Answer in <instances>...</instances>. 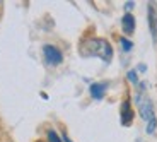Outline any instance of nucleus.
I'll use <instances>...</instances> for the list:
<instances>
[{
	"label": "nucleus",
	"mask_w": 157,
	"mask_h": 142,
	"mask_svg": "<svg viewBox=\"0 0 157 142\" xmlns=\"http://www.w3.org/2000/svg\"><path fill=\"white\" fill-rule=\"evenodd\" d=\"M80 55L82 57H99L104 62H109L113 57V48L102 38H89L80 45Z\"/></svg>",
	"instance_id": "f257e3e1"
},
{
	"label": "nucleus",
	"mask_w": 157,
	"mask_h": 142,
	"mask_svg": "<svg viewBox=\"0 0 157 142\" xmlns=\"http://www.w3.org/2000/svg\"><path fill=\"white\" fill-rule=\"evenodd\" d=\"M138 108H140L142 118L147 122V134H155L157 130V118H155V111H154L152 101L147 96H138Z\"/></svg>",
	"instance_id": "f03ea898"
},
{
	"label": "nucleus",
	"mask_w": 157,
	"mask_h": 142,
	"mask_svg": "<svg viewBox=\"0 0 157 142\" xmlns=\"http://www.w3.org/2000/svg\"><path fill=\"white\" fill-rule=\"evenodd\" d=\"M43 55H44V60H46L50 65H58L63 60L62 51H60L58 48L51 46V45H44L43 46Z\"/></svg>",
	"instance_id": "7ed1b4c3"
},
{
	"label": "nucleus",
	"mask_w": 157,
	"mask_h": 142,
	"mask_svg": "<svg viewBox=\"0 0 157 142\" xmlns=\"http://www.w3.org/2000/svg\"><path fill=\"white\" fill-rule=\"evenodd\" d=\"M149 26L154 41H157V9L154 4H149Z\"/></svg>",
	"instance_id": "20e7f679"
},
{
	"label": "nucleus",
	"mask_w": 157,
	"mask_h": 142,
	"mask_svg": "<svg viewBox=\"0 0 157 142\" xmlns=\"http://www.w3.org/2000/svg\"><path fill=\"white\" fill-rule=\"evenodd\" d=\"M133 120V110H132V105L130 101H123L121 105V125L123 127H128Z\"/></svg>",
	"instance_id": "39448f33"
},
{
	"label": "nucleus",
	"mask_w": 157,
	"mask_h": 142,
	"mask_svg": "<svg viewBox=\"0 0 157 142\" xmlns=\"http://www.w3.org/2000/svg\"><path fill=\"white\" fill-rule=\"evenodd\" d=\"M121 26H123V31H125L126 34H132V33L135 31V17L132 16L130 12H126L125 16H123Z\"/></svg>",
	"instance_id": "423d86ee"
},
{
	"label": "nucleus",
	"mask_w": 157,
	"mask_h": 142,
	"mask_svg": "<svg viewBox=\"0 0 157 142\" xmlns=\"http://www.w3.org/2000/svg\"><path fill=\"white\" fill-rule=\"evenodd\" d=\"M90 91V96L94 99H102L104 94H106V84H99V82H94L92 86L89 87Z\"/></svg>",
	"instance_id": "0eeeda50"
},
{
	"label": "nucleus",
	"mask_w": 157,
	"mask_h": 142,
	"mask_svg": "<svg viewBox=\"0 0 157 142\" xmlns=\"http://www.w3.org/2000/svg\"><path fill=\"white\" fill-rule=\"evenodd\" d=\"M120 43H121V50L123 51H130L132 48H133V43H132L130 40H126V38H121V40H120Z\"/></svg>",
	"instance_id": "6e6552de"
},
{
	"label": "nucleus",
	"mask_w": 157,
	"mask_h": 142,
	"mask_svg": "<svg viewBox=\"0 0 157 142\" xmlns=\"http://www.w3.org/2000/svg\"><path fill=\"white\" fill-rule=\"evenodd\" d=\"M48 140H50V142H63L62 139L56 135L55 130H50V132H48Z\"/></svg>",
	"instance_id": "1a4fd4ad"
},
{
	"label": "nucleus",
	"mask_w": 157,
	"mask_h": 142,
	"mask_svg": "<svg viewBox=\"0 0 157 142\" xmlns=\"http://www.w3.org/2000/svg\"><path fill=\"white\" fill-rule=\"evenodd\" d=\"M126 77H128V81H130V82H133V84H137V82H138L137 70H130L128 74H126Z\"/></svg>",
	"instance_id": "9d476101"
},
{
	"label": "nucleus",
	"mask_w": 157,
	"mask_h": 142,
	"mask_svg": "<svg viewBox=\"0 0 157 142\" xmlns=\"http://www.w3.org/2000/svg\"><path fill=\"white\" fill-rule=\"evenodd\" d=\"M137 69H138L140 72H145V70H147V65H145V63H140V65H138Z\"/></svg>",
	"instance_id": "9b49d317"
},
{
	"label": "nucleus",
	"mask_w": 157,
	"mask_h": 142,
	"mask_svg": "<svg viewBox=\"0 0 157 142\" xmlns=\"http://www.w3.org/2000/svg\"><path fill=\"white\" fill-rule=\"evenodd\" d=\"M133 4H135V2H126L125 9H126V10H130V9H133Z\"/></svg>",
	"instance_id": "f8f14e48"
},
{
	"label": "nucleus",
	"mask_w": 157,
	"mask_h": 142,
	"mask_svg": "<svg viewBox=\"0 0 157 142\" xmlns=\"http://www.w3.org/2000/svg\"><path fill=\"white\" fill-rule=\"evenodd\" d=\"M62 140H63V142H72L70 139H68V135H67V134H63V135H62Z\"/></svg>",
	"instance_id": "ddd939ff"
}]
</instances>
